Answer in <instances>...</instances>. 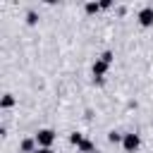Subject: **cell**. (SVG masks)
I'll return each instance as SVG.
<instances>
[{
  "label": "cell",
  "mask_w": 153,
  "mask_h": 153,
  "mask_svg": "<svg viewBox=\"0 0 153 153\" xmlns=\"http://www.w3.org/2000/svg\"><path fill=\"white\" fill-rule=\"evenodd\" d=\"M33 139H36L38 148H53L57 134H55V129H48V127H45V129H38V131L33 134Z\"/></svg>",
  "instance_id": "1"
},
{
  "label": "cell",
  "mask_w": 153,
  "mask_h": 153,
  "mask_svg": "<svg viewBox=\"0 0 153 153\" xmlns=\"http://www.w3.org/2000/svg\"><path fill=\"white\" fill-rule=\"evenodd\" d=\"M108 69H110V65L108 62H103L100 57H96V62H93V67H91V74H93V84H103L105 81V74H108Z\"/></svg>",
  "instance_id": "2"
},
{
  "label": "cell",
  "mask_w": 153,
  "mask_h": 153,
  "mask_svg": "<svg viewBox=\"0 0 153 153\" xmlns=\"http://www.w3.org/2000/svg\"><path fill=\"white\" fill-rule=\"evenodd\" d=\"M139 146H141V136H139L136 131H127L124 139H122V151H124V153H136Z\"/></svg>",
  "instance_id": "3"
},
{
  "label": "cell",
  "mask_w": 153,
  "mask_h": 153,
  "mask_svg": "<svg viewBox=\"0 0 153 153\" xmlns=\"http://www.w3.org/2000/svg\"><path fill=\"white\" fill-rule=\"evenodd\" d=\"M136 19H139V26L151 29V26H153V5L141 7V10H139V14H136Z\"/></svg>",
  "instance_id": "4"
},
{
  "label": "cell",
  "mask_w": 153,
  "mask_h": 153,
  "mask_svg": "<svg viewBox=\"0 0 153 153\" xmlns=\"http://www.w3.org/2000/svg\"><path fill=\"white\" fill-rule=\"evenodd\" d=\"M36 148H38V143H36L33 136H26V139L19 141V153H33Z\"/></svg>",
  "instance_id": "5"
},
{
  "label": "cell",
  "mask_w": 153,
  "mask_h": 153,
  "mask_svg": "<svg viewBox=\"0 0 153 153\" xmlns=\"http://www.w3.org/2000/svg\"><path fill=\"white\" fill-rule=\"evenodd\" d=\"M17 105V98L12 96V93H2V98H0V110H10V108H14Z\"/></svg>",
  "instance_id": "6"
},
{
  "label": "cell",
  "mask_w": 153,
  "mask_h": 153,
  "mask_svg": "<svg viewBox=\"0 0 153 153\" xmlns=\"http://www.w3.org/2000/svg\"><path fill=\"white\" fill-rule=\"evenodd\" d=\"M76 153H96V143H93L91 139H84L81 146L76 148Z\"/></svg>",
  "instance_id": "7"
},
{
  "label": "cell",
  "mask_w": 153,
  "mask_h": 153,
  "mask_svg": "<svg viewBox=\"0 0 153 153\" xmlns=\"http://www.w3.org/2000/svg\"><path fill=\"white\" fill-rule=\"evenodd\" d=\"M122 139H124V134H122V131H115V129H110V131H108V141H110V143H115V146L120 143V146H122Z\"/></svg>",
  "instance_id": "8"
},
{
  "label": "cell",
  "mask_w": 153,
  "mask_h": 153,
  "mask_svg": "<svg viewBox=\"0 0 153 153\" xmlns=\"http://www.w3.org/2000/svg\"><path fill=\"white\" fill-rule=\"evenodd\" d=\"M84 12H86L88 17L98 14V12H100V2H86V5H84Z\"/></svg>",
  "instance_id": "9"
},
{
  "label": "cell",
  "mask_w": 153,
  "mask_h": 153,
  "mask_svg": "<svg viewBox=\"0 0 153 153\" xmlns=\"http://www.w3.org/2000/svg\"><path fill=\"white\" fill-rule=\"evenodd\" d=\"M38 19H41V17H38V12H36V10H26V24H29V26H36V24H38Z\"/></svg>",
  "instance_id": "10"
},
{
  "label": "cell",
  "mask_w": 153,
  "mask_h": 153,
  "mask_svg": "<svg viewBox=\"0 0 153 153\" xmlns=\"http://www.w3.org/2000/svg\"><path fill=\"white\" fill-rule=\"evenodd\" d=\"M84 139H86V136H84L81 131H72V134H69V143H72V146H76V148L81 146V141H84Z\"/></svg>",
  "instance_id": "11"
},
{
  "label": "cell",
  "mask_w": 153,
  "mask_h": 153,
  "mask_svg": "<svg viewBox=\"0 0 153 153\" xmlns=\"http://www.w3.org/2000/svg\"><path fill=\"white\" fill-rule=\"evenodd\" d=\"M100 60L108 62V65H112V62H115V53H112V50H103V53H100Z\"/></svg>",
  "instance_id": "12"
},
{
  "label": "cell",
  "mask_w": 153,
  "mask_h": 153,
  "mask_svg": "<svg viewBox=\"0 0 153 153\" xmlns=\"http://www.w3.org/2000/svg\"><path fill=\"white\" fill-rule=\"evenodd\" d=\"M112 7V0H100V10H110Z\"/></svg>",
  "instance_id": "13"
},
{
  "label": "cell",
  "mask_w": 153,
  "mask_h": 153,
  "mask_svg": "<svg viewBox=\"0 0 153 153\" xmlns=\"http://www.w3.org/2000/svg\"><path fill=\"white\" fill-rule=\"evenodd\" d=\"M33 153H53V148H36Z\"/></svg>",
  "instance_id": "14"
}]
</instances>
